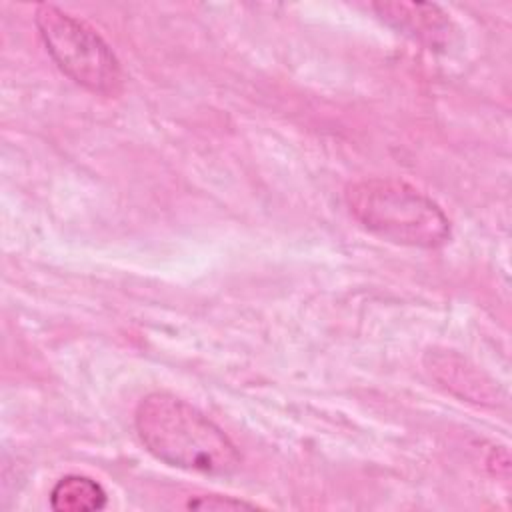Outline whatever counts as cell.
Segmentation results:
<instances>
[{
	"label": "cell",
	"mask_w": 512,
	"mask_h": 512,
	"mask_svg": "<svg viewBox=\"0 0 512 512\" xmlns=\"http://www.w3.org/2000/svg\"><path fill=\"white\" fill-rule=\"evenodd\" d=\"M134 426L144 448L164 464L212 476H228L242 464L224 430L174 394L144 396L134 412Z\"/></svg>",
	"instance_id": "1"
},
{
	"label": "cell",
	"mask_w": 512,
	"mask_h": 512,
	"mask_svg": "<svg viewBox=\"0 0 512 512\" xmlns=\"http://www.w3.org/2000/svg\"><path fill=\"white\" fill-rule=\"evenodd\" d=\"M354 220L382 240L438 248L450 238V220L424 192L396 178H364L344 192Z\"/></svg>",
	"instance_id": "2"
},
{
	"label": "cell",
	"mask_w": 512,
	"mask_h": 512,
	"mask_svg": "<svg viewBox=\"0 0 512 512\" xmlns=\"http://www.w3.org/2000/svg\"><path fill=\"white\" fill-rule=\"evenodd\" d=\"M34 22L50 58L68 78L100 96L122 90L120 62L90 24L52 4H38Z\"/></svg>",
	"instance_id": "3"
},
{
	"label": "cell",
	"mask_w": 512,
	"mask_h": 512,
	"mask_svg": "<svg viewBox=\"0 0 512 512\" xmlns=\"http://www.w3.org/2000/svg\"><path fill=\"white\" fill-rule=\"evenodd\" d=\"M374 10L386 24L430 48H444L452 40L454 24L438 4L378 2Z\"/></svg>",
	"instance_id": "4"
},
{
	"label": "cell",
	"mask_w": 512,
	"mask_h": 512,
	"mask_svg": "<svg viewBox=\"0 0 512 512\" xmlns=\"http://www.w3.org/2000/svg\"><path fill=\"white\" fill-rule=\"evenodd\" d=\"M430 374L456 396L476 404H496L498 388L476 366L454 352H430Z\"/></svg>",
	"instance_id": "5"
},
{
	"label": "cell",
	"mask_w": 512,
	"mask_h": 512,
	"mask_svg": "<svg viewBox=\"0 0 512 512\" xmlns=\"http://www.w3.org/2000/svg\"><path fill=\"white\" fill-rule=\"evenodd\" d=\"M50 504L56 512H92L106 506V492L96 480L70 474L54 484Z\"/></svg>",
	"instance_id": "6"
},
{
	"label": "cell",
	"mask_w": 512,
	"mask_h": 512,
	"mask_svg": "<svg viewBox=\"0 0 512 512\" xmlns=\"http://www.w3.org/2000/svg\"><path fill=\"white\" fill-rule=\"evenodd\" d=\"M188 508H200V510H238V508H254V504L238 500V498H232V496L204 494V496L190 498Z\"/></svg>",
	"instance_id": "7"
}]
</instances>
